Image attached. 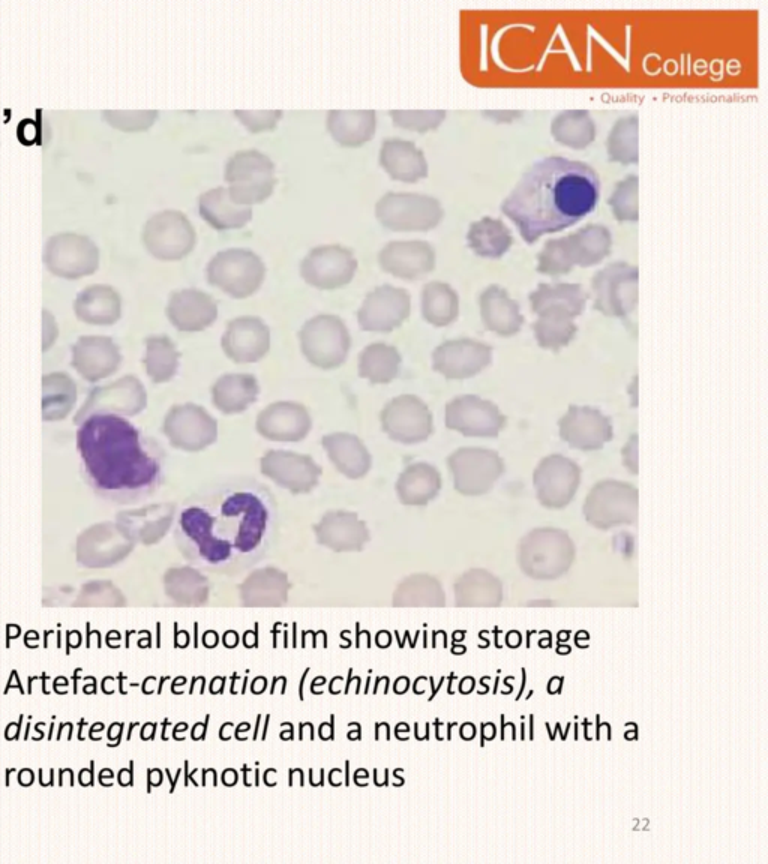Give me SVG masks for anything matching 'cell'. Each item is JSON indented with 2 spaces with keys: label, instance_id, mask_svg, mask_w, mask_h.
<instances>
[{
  "label": "cell",
  "instance_id": "cell-15",
  "mask_svg": "<svg viewBox=\"0 0 768 864\" xmlns=\"http://www.w3.org/2000/svg\"><path fill=\"white\" fill-rule=\"evenodd\" d=\"M581 467L563 455H549L533 474L537 500L548 509H563L581 485Z\"/></svg>",
  "mask_w": 768,
  "mask_h": 864
},
{
  "label": "cell",
  "instance_id": "cell-24",
  "mask_svg": "<svg viewBox=\"0 0 768 864\" xmlns=\"http://www.w3.org/2000/svg\"><path fill=\"white\" fill-rule=\"evenodd\" d=\"M378 264L395 278L416 281L435 269V251L423 240H393L381 249Z\"/></svg>",
  "mask_w": 768,
  "mask_h": 864
},
{
  "label": "cell",
  "instance_id": "cell-5",
  "mask_svg": "<svg viewBox=\"0 0 768 864\" xmlns=\"http://www.w3.org/2000/svg\"><path fill=\"white\" fill-rule=\"evenodd\" d=\"M575 560V545L558 528H536L519 545V564L534 579H557Z\"/></svg>",
  "mask_w": 768,
  "mask_h": 864
},
{
  "label": "cell",
  "instance_id": "cell-39",
  "mask_svg": "<svg viewBox=\"0 0 768 864\" xmlns=\"http://www.w3.org/2000/svg\"><path fill=\"white\" fill-rule=\"evenodd\" d=\"M401 362V354L395 347L375 342L359 354V375L372 384H387L395 380Z\"/></svg>",
  "mask_w": 768,
  "mask_h": 864
},
{
  "label": "cell",
  "instance_id": "cell-50",
  "mask_svg": "<svg viewBox=\"0 0 768 864\" xmlns=\"http://www.w3.org/2000/svg\"><path fill=\"white\" fill-rule=\"evenodd\" d=\"M623 464L629 468L630 473H638V435H632L629 443L624 447Z\"/></svg>",
  "mask_w": 768,
  "mask_h": 864
},
{
  "label": "cell",
  "instance_id": "cell-16",
  "mask_svg": "<svg viewBox=\"0 0 768 864\" xmlns=\"http://www.w3.org/2000/svg\"><path fill=\"white\" fill-rule=\"evenodd\" d=\"M383 431L396 443L419 444L432 434V414L428 405L414 395L393 398L381 411Z\"/></svg>",
  "mask_w": 768,
  "mask_h": 864
},
{
  "label": "cell",
  "instance_id": "cell-26",
  "mask_svg": "<svg viewBox=\"0 0 768 864\" xmlns=\"http://www.w3.org/2000/svg\"><path fill=\"white\" fill-rule=\"evenodd\" d=\"M309 411L297 402H275L264 408L257 417L258 434L267 440L296 443L311 431Z\"/></svg>",
  "mask_w": 768,
  "mask_h": 864
},
{
  "label": "cell",
  "instance_id": "cell-48",
  "mask_svg": "<svg viewBox=\"0 0 768 864\" xmlns=\"http://www.w3.org/2000/svg\"><path fill=\"white\" fill-rule=\"evenodd\" d=\"M285 588H287L285 575L276 572V570H261V572L252 575V578L245 584V591L249 596H263V594L281 596Z\"/></svg>",
  "mask_w": 768,
  "mask_h": 864
},
{
  "label": "cell",
  "instance_id": "cell-14",
  "mask_svg": "<svg viewBox=\"0 0 768 864\" xmlns=\"http://www.w3.org/2000/svg\"><path fill=\"white\" fill-rule=\"evenodd\" d=\"M357 260L342 245L315 246L300 263L303 281L318 290H338L353 281Z\"/></svg>",
  "mask_w": 768,
  "mask_h": 864
},
{
  "label": "cell",
  "instance_id": "cell-11",
  "mask_svg": "<svg viewBox=\"0 0 768 864\" xmlns=\"http://www.w3.org/2000/svg\"><path fill=\"white\" fill-rule=\"evenodd\" d=\"M141 239L153 257L176 261L191 254L197 243V233L185 213L162 210L147 219Z\"/></svg>",
  "mask_w": 768,
  "mask_h": 864
},
{
  "label": "cell",
  "instance_id": "cell-7",
  "mask_svg": "<svg viewBox=\"0 0 768 864\" xmlns=\"http://www.w3.org/2000/svg\"><path fill=\"white\" fill-rule=\"evenodd\" d=\"M207 282L234 299H246L260 290L266 278L263 260L251 249L228 248L216 252L206 267Z\"/></svg>",
  "mask_w": 768,
  "mask_h": 864
},
{
  "label": "cell",
  "instance_id": "cell-25",
  "mask_svg": "<svg viewBox=\"0 0 768 864\" xmlns=\"http://www.w3.org/2000/svg\"><path fill=\"white\" fill-rule=\"evenodd\" d=\"M221 347L234 363L258 362L270 348L269 326L258 317L234 318L222 335Z\"/></svg>",
  "mask_w": 768,
  "mask_h": 864
},
{
  "label": "cell",
  "instance_id": "cell-17",
  "mask_svg": "<svg viewBox=\"0 0 768 864\" xmlns=\"http://www.w3.org/2000/svg\"><path fill=\"white\" fill-rule=\"evenodd\" d=\"M506 416L494 402L476 395L458 396L446 405V426L465 437H498Z\"/></svg>",
  "mask_w": 768,
  "mask_h": 864
},
{
  "label": "cell",
  "instance_id": "cell-41",
  "mask_svg": "<svg viewBox=\"0 0 768 864\" xmlns=\"http://www.w3.org/2000/svg\"><path fill=\"white\" fill-rule=\"evenodd\" d=\"M455 590L461 605L497 606L503 599L501 582L486 570L474 569L465 573Z\"/></svg>",
  "mask_w": 768,
  "mask_h": 864
},
{
  "label": "cell",
  "instance_id": "cell-21",
  "mask_svg": "<svg viewBox=\"0 0 768 864\" xmlns=\"http://www.w3.org/2000/svg\"><path fill=\"white\" fill-rule=\"evenodd\" d=\"M165 432L173 446L188 452H198L215 443L218 423L200 405H179L168 414Z\"/></svg>",
  "mask_w": 768,
  "mask_h": 864
},
{
  "label": "cell",
  "instance_id": "cell-28",
  "mask_svg": "<svg viewBox=\"0 0 768 864\" xmlns=\"http://www.w3.org/2000/svg\"><path fill=\"white\" fill-rule=\"evenodd\" d=\"M380 164L398 182L416 183L428 176V161L422 150L402 138H387L383 141Z\"/></svg>",
  "mask_w": 768,
  "mask_h": 864
},
{
  "label": "cell",
  "instance_id": "cell-51",
  "mask_svg": "<svg viewBox=\"0 0 768 864\" xmlns=\"http://www.w3.org/2000/svg\"><path fill=\"white\" fill-rule=\"evenodd\" d=\"M18 131H20V132L26 131V134L18 135V138H20L21 143H26L27 146H29V144H32L33 141L36 140V125H35V123L32 122V120H30V119L23 120V122H21L20 125H18Z\"/></svg>",
  "mask_w": 768,
  "mask_h": 864
},
{
  "label": "cell",
  "instance_id": "cell-1",
  "mask_svg": "<svg viewBox=\"0 0 768 864\" xmlns=\"http://www.w3.org/2000/svg\"><path fill=\"white\" fill-rule=\"evenodd\" d=\"M276 525L278 512L270 492L252 480H234L186 500L174 534L183 557L192 564L231 575L266 555Z\"/></svg>",
  "mask_w": 768,
  "mask_h": 864
},
{
  "label": "cell",
  "instance_id": "cell-2",
  "mask_svg": "<svg viewBox=\"0 0 768 864\" xmlns=\"http://www.w3.org/2000/svg\"><path fill=\"white\" fill-rule=\"evenodd\" d=\"M75 447L84 479L107 500H141L161 485V449L122 414L96 411L87 416L78 426Z\"/></svg>",
  "mask_w": 768,
  "mask_h": 864
},
{
  "label": "cell",
  "instance_id": "cell-3",
  "mask_svg": "<svg viewBox=\"0 0 768 864\" xmlns=\"http://www.w3.org/2000/svg\"><path fill=\"white\" fill-rule=\"evenodd\" d=\"M600 177L581 161L546 156L522 174L501 203V212L518 227L525 243L572 227L593 212Z\"/></svg>",
  "mask_w": 768,
  "mask_h": 864
},
{
  "label": "cell",
  "instance_id": "cell-8",
  "mask_svg": "<svg viewBox=\"0 0 768 864\" xmlns=\"http://www.w3.org/2000/svg\"><path fill=\"white\" fill-rule=\"evenodd\" d=\"M375 216L390 231H429L444 218L440 201L417 192H387L375 204Z\"/></svg>",
  "mask_w": 768,
  "mask_h": 864
},
{
  "label": "cell",
  "instance_id": "cell-31",
  "mask_svg": "<svg viewBox=\"0 0 768 864\" xmlns=\"http://www.w3.org/2000/svg\"><path fill=\"white\" fill-rule=\"evenodd\" d=\"M588 293L581 284H540L530 294L531 308L534 314L566 315L573 318L584 312Z\"/></svg>",
  "mask_w": 768,
  "mask_h": 864
},
{
  "label": "cell",
  "instance_id": "cell-35",
  "mask_svg": "<svg viewBox=\"0 0 768 864\" xmlns=\"http://www.w3.org/2000/svg\"><path fill=\"white\" fill-rule=\"evenodd\" d=\"M318 540L336 551L359 549L368 540L365 524L350 512H330L317 525Z\"/></svg>",
  "mask_w": 768,
  "mask_h": 864
},
{
  "label": "cell",
  "instance_id": "cell-44",
  "mask_svg": "<svg viewBox=\"0 0 768 864\" xmlns=\"http://www.w3.org/2000/svg\"><path fill=\"white\" fill-rule=\"evenodd\" d=\"M639 177L630 174L615 185L608 198L609 207L615 218L621 222H636L639 219L638 204Z\"/></svg>",
  "mask_w": 768,
  "mask_h": 864
},
{
  "label": "cell",
  "instance_id": "cell-30",
  "mask_svg": "<svg viewBox=\"0 0 768 864\" xmlns=\"http://www.w3.org/2000/svg\"><path fill=\"white\" fill-rule=\"evenodd\" d=\"M201 218L218 231L239 230L252 219V207L240 206L227 186H216L198 197Z\"/></svg>",
  "mask_w": 768,
  "mask_h": 864
},
{
  "label": "cell",
  "instance_id": "cell-18",
  "mask_svg": "<svg viewBox=\"0 0 768 864\" xmlns=\"http://www.w3.org/2000/svg\"><path fill=\"white\" fill-rule=\"evenodd\" d=\"M411 311V297L404 288L381 285L366 294L357 321L366 332L387 333L401 326Z\"/></svg>",
  "mask_w": 768,
  "mask_h": 864
},
{
  "label": "cell",
  "instance_id": "cell-32",
  "mask_svg": "<svg viewBox=\"0 0 768 864\" xmlns=\"http://www.w3.org/2000/svg\"><path fill=\"white\" fill-rule=\"evenodd\" d=\"M324 450L339 473L348 479H362L371 468V453L363 441L348 432H333L324 435Z\"/></svg>",
  "mask_w": 768,
  "mask_h": 864
},
{
  "label": "cell",
  "instance_id": "cell-12",
  "mask_svg": "<svg viewBox=\"0 0 768 864\" xmlns=\"http://www.w3.org/2000/svg\"><path fill=\"white\" fill-rule=\"evenodd\" d=\"M447 464L456 491L468 497L488 494L506 470L503 459L495 450L480 447L455 450Z\"/></svg>",
  "mask_w": 768,
  "mask_h": 864
},
{
  "label": "cell",
  "instance_id": "cell-22",
  "mask_svg": "<svg viewBox=\"0 0 768 864\" xmlns=\"http://www.w3.org/2000/svg\"><path fill=\"white\" fill-rule=\"evenodd\" d=\"M561 440L572 449L599 450L614 438L611 420L602 411L593 407L570 405L567 413L558 420Z\"/></svg>",
  "mask_w": 768,
  "mask_h": 864
},
{
  "label": "cell",
  "instance_id": "cell-4",
  "mask_svg": "<svg viewBox=\"0 0 768 864\" xmlns=\"http://www.w3.org/2000/svg\"><path fill=\"white\" fill-rule=\"evenodd\" d=\"M612 234L608 227L588 224L569 236L551 239L537 255V272L543 275H566L575 266L591 267L608 257Z\"/></svg>",
  "mask_w": 768,
  "mask_h": 864
},
{
  "label": "cell",
  "instance_id": "cell-47",
  "mask_svg": "<svg viewBox=\"0 0 768 864\" xmlns=\"http://www.w3.org/2000/svg\"><path fill=\"white\" fill-rule=\"evenodd\" d=\"M156 110H105L102 117L108 125L125 132H140L149 129L158 119Z\"/></svg>",
  "mask_w": 768,
  "mask_h": 864
},
{
  "label": "cell",
  "instance_id": "cell-42",
  "mask_svg": "<svg viewBox=\"0 0 768 864\" xmlns=\"http://www.w3.org/2000/svg\"><path fill=\"white\" fill-rule=\"evenodd\" d=\"M638 116L621 117L612 126L608 138H606V152L609 161L618 164H638Z\"/></svg>",
  "mask_w": 768,
  "mask_h": 864
},
{
  "label": "cell",
  "instance_id": "cell-52",
  "mask_svg": "<svg viewBox=\"0 0 768 864\" xmlns=\"http://www.w3.org/2000/svg\"><path fill=\"white\" fill-rule=\"evenodd\" d=\"M483 114L494 122H512L522 116V111H485Z\"/></svg>",
  "mask_w": 768,
  "mask_h": 864
},
{
  "label": "cell",
  "instance_id": "cell-43",
  "mask_svg": "<svg viewBox=\"0 0 768 864\" xmlns=\"http://www.w3.org/2000/svg\"><path fill=\"white\" fill-rule=\"evenodd\" d=\"M533 332L540 348L560 351L575 338L578 326L573 318L566 315L545 314L539 315V318L534 321Z\"/></svg>",
  "mask_w": 768,
  "mask_h": 864
},
{
  "label": "cell",
  "instance_id": "cell-23",
  "mask_svg": "<svg viewBox=\"0 0 768 864\" xmlns=\"http://www.w3.org/2000/svg\"><path fill=\"white\" fill-rule=\"evenodd\" d=\"M98 248L83 234L59 233L45 243L44 260L54 272L77 276L98 266Z\"/></svg>",
  "mask_w": 768,
  "mask_h": 864
},
{
  "label": "cell",
  "instance_id": "cell-19",
  "mask_svg": "<svg viewBox=\"0 0 768 864\" xmlns=\"http://www.w3.org/2000/svg\"><path fill=\"white\" fill-rule=\"evenodd\" d=\"M492 362V348L476 339H452L432 353V366L449 380H465L480 374Z\"/></svg>",
  "mask_w": 768,
  "mask_h": 864
},
{
  "label": "cell",
  "instance_id": "cell-45",
  "mask_svg": "<svg viewBox=\"0 0 768 864\" xmlns=\"http://www.w3.org/2000/svg\"><path fill=\"white\" fill-rule=\"evenodd\" d=\"M149 371L158 381L170 380L179 365V353L176 345L167 336H156L149 339Z\"/></svg>",
  "mask_w": 768,
  "mask_h": 864
},
{
  "label": "cell",
  "instance_id": "cell-9",
  "mask_svg": "<svg viewBox=\"0 0 768 864\" xmlns=\"http://www.w3.org/2000/svg\"><path fill=\"white\" fill-rule=\"evenodd\" d=\"M299 339L303 356L320 369L339 368L351 347L350 332L338 315H315L303 324Z\"/></svg>",
  "mask_w": 768,
  "mask_h": 864
},
{
  "label": "cell",
  "instance_id": "cell-20",
  "mask_svg": "<svg viewBox=\"0 0 768 864\" xmlns=\"http://www.w3.org/2000/svg\"><path fill=\"white\" fill-rule=\"evenodd\" d=\"M261 473L293 494L311 492L320 482L321 468L311 456L270 450L260 461Z\"/></svg>",
  "mask_w": 768,
  "mask_h": 864
},
{
  "label": "cell",
  "instance_id": "cell-10",
  "mask_svg": "<svg viewBox=\"0 0 768 864\" xmlns=\"http://www.w3.org/2000/svg\"><path fill=\"white\" fill-rule=\"evenodd\" d=\"M639 492L630 483L603 480L585 498L584 516L600 530L633 524L638 518Z\"/></svg>",
  "mask_w": 768,
  "mask_h": 864
},
{
  "label": "cell",
  "instance_id": "cell-36",
  "mask_svg": "<svg viewBox=\"0 0 768 864\" xmlns=\"http://www.w3.org/2000/svg\"><path fill=\"white\" fill-rule=\"evenodd\" d=\"M260 384L251 374H227L212 387L213 405L225 414L245 411L257 401Z\"/></svg>",
  "mask_w": 768,
  "mask_h": 864
},
{
  "label": "cell",
  "instance_id": "cell-46",
  "mask_svg": "<svg viewBox=\"0 0 768 864\" xmlns=\"http://www.w3.org/2000/svg\"><path fill=\"white\" fill-rule=\"evenodd\" d=\"M393 125L410 131L425 132L437 129L446 119L444 110H392Z\"/></svg>",
  "mask_w": 768,
  "mask_h": 864
},
{
  "label": "cell",
  "instance_id": "cell-37",
  "mask_svg": "<svg viewBox=\"0 0 768 864\" xmlns=\"http://www.w3.org/2000/svg\"><path fill=\"white\" fill-rule=\"evenodd\" d=\"M467 243L471 251L479 257L497 260L509 251L513 236L503 221L485 216L470 225Z\"/></svg>",
  "mask_w": 768,
  "mask_h": 864
},
{
  "label": "cell",
  "instance_id": "cell-27",
  "mask_svg": "<svg viewBox=\"0 0 768 864\" xmlns=\"http://www.w3.org/2000/svg\"><path fill=\"white\" fill-rule=\"evenodd\" d=\"M167 315L180 332H201L215 323L218 305L210 294L197 288H185L171 294Z\"/></svg>",
  "mask_w": 768,
  "mask_h": 864
},
{
  "label": "cell",
  "instance_id": "cell-49",
  "mask_svg": "<svg viewBox=\"0 0 768 864\" xmlns=\"http://www.w3.org/2000/svg\"><path fill=\"white\" fill-rule=\"evenodd\" d=\"M233 114L252 134L272 131L284 116L281 110H236Z\"/></svg>",
  "mask_w": 768,
  "mask_h": 864
},
{
  "label": "cell",
  "instance_id": "cell-29",
  "mask_svg": "<svg viewBox=\"0 0 768 864\" xmlns=\"http://www.w3.org/2000/svg\"><path fill=\"white\" fill-rule=\"evenodd\" d=\"M480 315L486 329L509 338L524 326V315L518 303L500 285H489L479 299Z\"/></svg>",
  "mask_w": 768,
  "mask_h": 864
},
{
  "label": "cell",
  "instance_id": "cell-33",
  "mask_svg": "<svg viewBox=\"0 0 768 864\" xmlns=\"http://www.w3.org/2000/svg\"><path fill=\"white\" fill-rule=\"evenodd\" d=\"M326 126L339 146L354 149L374 138L377 114L374 110H332L327 113Z\"/></svg>",
  "mask_w": 768,
  "mask_h": 864
},
{
  "label": "cell",
  "instance_id": "cell-13",
  "mask_svg": "<svg viewBox=\"0 0 768 864\" xmlns=\"http://www.w3.org/2000/svg\"><path fill=\"white\" fill-rule=\"evenodd\" d=\"M638 267L617 261L594 275V309L606 317L624 318L638 305Z\"/></svg>",
  "mask_w": 768,
  "mask_h": 864
},
{
  "label": "cell",
  "instance_id": "cell-6",
  "mask_svg": "<svg viewBox=\"0 0 768 864\" xmlns=\"http://www.w3.org/2000/svg\"><path fill=\"white\" fill-rule=\"evenodd\" d=\"M276 167L272 159L260 150H240L225 164L224 179L231 198L240 206L252 207L263 203L273 194Z\"/></svg>",
  "mask_w": 768,
  "mask_h": 864
},
{
  "label": "cell",
  "instance_id": "cell-38",
  "mask_svg": "<svg viewBox=\"0 0 768 864\" xmlns=\"http://www.w3.org/2000/svg\"><path fill=\"white\" fill-rule=\"evenodd\" d=\"M551 135L563 146L581 150L593 143L596 138V125L587 110L561 111L552 120Z\"/></svg>",
  "mask_w": 768,
  "mask_h": 864
},
{
  "label": "cell",
  "instance_id": "cell-34",
  "mask_svg": "<svg viewBox=\"0 0 768 864\" xmlns=\"http://www.w3.org/2000/svg\"><path fill=\"white\" fill-rule=\"evenodd\" d=\"M440 489V473L426 462L408 465L396 482V492L405 506H425L437 497Z\"/></svg>",
  "mask_w": 768,
  "mask_h": 864
},
{
  "label": "cell",
  "instance_id": "cell-40",
  "mask_svg": "<svg viewBox=\"0 0 768 864\" xmlns=\"http://www.w3.org/2000/svg\"><path fill=\"white\" fill-rule=\"evenodd\" d=\"M458 293L446 282H429L422 291V315L435 327H446L458 318Z\"/></svg>",
  "mask_w": 768,
  "mask_h": 864
}]
</instances>
